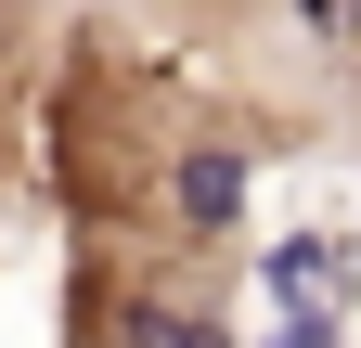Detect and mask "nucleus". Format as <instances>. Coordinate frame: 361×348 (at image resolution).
<instances>
[{
	"label": "nucleus",
	"instance_id": "7ed1b4c3",
	"mask_svg": "<svg viewBox=\"0 0 361 348\" xmlns=\"http://www.w3.org/2000/svg\"><path fill=\"white\" fill-rule=\"evenodd\" d=\"M297 26L323 39V52H348V39H361V0H297Z\"/></svg>",
	"mask_w": 361,
	"mask_h": 348
},
{
	"label": "nucleus",
	"instance_id": "20e7f679",
	"mask_svg": "<svg viewBox=\"0 0 361 348\" xmlns=\"http://www.w3.org/2000/svg\"><path fill=\"white\" fill-rule=\"evenodd\" d=\"M271 348H348V310H284V335Z\"/></svg>",
	"mask_w": 361,
	"mask_h": 348
},
{
	"label": "nucleus",
	"instance_id": "39448f33",
	"mask_svg": "<svg viewBox=\"0 0 361 348\" xmlns=\"http://www.w3.org/2000/svg\"><path fill=\"white\" fill-rule=\"evenodd\" d=\"M168 348H233V323L219 310H168Z\"/></svg>",
	"mask_w": 361,
	"mask_h": 348
},
{
	"label": "nucleus",
	"instance_id": "f257e3e1",
	"mask_svg": "<svg viewBox=\"0 0 361 348\" xmlns=\"http://www.w3.org/2000/svg\"><path fill=\"white\" fill-rule=\"evenodd\" d=\"M245 194H258V155L233 142V129H180V142H168V168H155L168 232H194V245L245 232Z\"/></svg>",
	"mask_w": 361,
	"mask_h": 348
},
{
	"label": "nucleus",
	"instance_id": "f03ea898",
	"mask_svg": "<svg viewBox=\"0 0 361 348\" xmlns=\"http://www.w3.org/2000/svg\"><path fill=\"white\" fill-rule=\"evenodd\" d=\"M258 284L284 297V310H348V297H361V245L348 232H284L258 258Z\"/></svg>",
	"mask_w": 361,
	"mask_h": 348
}]
</instances>
